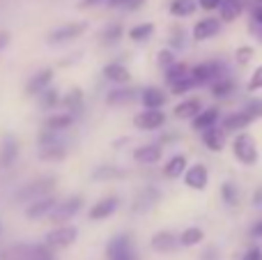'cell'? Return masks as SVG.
Wrapping results in <instances>:
<instances>
[{
	"mask_svg": "<svg viewBox=\"0 0 262 260\" xmlns=\"http://www.w3.org/2000/svg\"><path fill=\"white\" fill-rule=\"evenodd\" d=\"M7 44H9V35L7 32H0V49H5Z\"/></svg>",
	"mask_w": 262,
	"mask_h": 260,
	"instance_id": "c3c4849f",
	"label": "cell"
},
{
	"mask_svg": "<svg viewBox=\"0 0 262 260\" xmlns=\"http://www.w3.org/2000/svg\"><path fill=\"white\" fill-rule=\"evenodd\" d=\"M195 83H193V78H184V81H177L175 85H172V92H175V95H184V92H189L191 88H193Z\"/></svg>",
	"mask_w": 262,
	"mask_h": 260,
	"instance_id": "f35d334b",
	"label": "cell"
},
{
	"mask_svg": "<svg viewBox=\"0 0 262 260\" xmlns=\"http://www.w3.org/2000/svg\"><path fill=\"white\" fill-rule=\"evenodd\" d=\"M16 155H18V143L14 141V138H7V141H5V145L0 147V168L12 166L14 159H16Z\"/></svg>",
	"mask_w": 262,
	"mask_h": 260,
	"instance_id": "d4e9b609",
	"label": "cell"
},
{
	"mask_svg": "<svg viewBox=\"0 0 262 260\" xmlns=\"http://www.w3.org/2000/svg\"><path fill=\"white\" fill-rule=\"evenodd\" d=\"M198 113H200V99H195V97L175 106V118L180 120H193Z\"/></svg>",
	"mask_w": 262,
	"mask_h": 260,
	"instance_id": "d6986e66",
	"label": "cell"
},
{
	"mask_svg": "<svg viewBox=\"0 0 262 260\" xmlns=\"http://www.w3.org/2000/svg\"><path fill=\"white\" fill-rule=\"evenodd\" d=\"M76 235H78V230L74 228V226H60V228L51 230V233L46 235L44 247L46 249H64L76 242Z\"/></svg>",
	"mask_w": 262,
	"mask_h": 260,
	"instance_id": "7a4b0ae2",
	"label": "cell"
},
{
	"mask_svg": "<svg viewBox=\"0 0 262 260\" xmlns=\"http://www.w3.org/2000/svg\"><path fill=\"white\" fill-rule=\"evenodd\" d=\"M251 233H253L255 237H262V221H258V224L253 226V230H251Z\"/></svg>",
	"mask_w": 262,
	"mask_h": 260,
	"instance_id": "681fc988",
	"label": "cell"
},
{
	"mask_svg": "<svg viewBox=\"0 0 262 260\" xmlns=\"http://www.w3.org/2000/svg\"><path fill=\"white\" fill-rule=\"evenodd\" d=\"M177 235L175 233H170V230H161V233H157L152 237V242H149V247L154 249V251H159V253H170V251H175V247H177Z\"/></svg>",
	"mask_w": 262,
	"mask_h": 260,
	"instance_id": "8fae6325",
	"label": "cell"
},
{
	"mask_svg": "<svg viewBox=\"0 0 262 260\" xmlns=\"http://www.w3.org/2000/svg\"><path fill=\"white\" fill-rule=\"evenodd\" d=\"M251 122H253V118H251L246 111H239V113H232L223 120L221 132H242V129H246Z\"/></svg>",
	"mask_w": 262,
	"mask_h": 260,
	"instance_id": "9a60e30c",
	"label": "cell"
},
{
	"mask_svg": "<svg viewBox=\"0 0 262 260\" xmlns=\"http://www.w3.org/2000/svg\"><path fill=\"white\" fill-rule=\"evenodd\" d=\"M58 205V201H55L53 196H44V198H37V201L30 203V207H28V216L30 219H39V216H46L53 212V207Z\"/></svg>",
	"mask_w": 262,
	"mask_h": 260,
	"instance_id": "4fadbf2b",
	"label": "cell"
},
{
	"mask_svg": "<svg viewBox=\"0 0 262 260\" xmlns=\"http://www.w3.org/2000/svg\"><path fill=\"white\" fill-rule=\"evenodd\" d=\"M120 37H122V26H120V23H113V26H108L104 32H101V44L111 46V44H115V41H120Z\"/></svg>",
	"mask_w": 262,
	"mask_h": 260,
	"instance_id": "1f68e13d",
	"label": "cell"
},
{
	"mask_svg": "<svg viewBox=\"0 0 262 260\" xmlns=\"http://www.w3.org/2000/svg\"><path fill=\"white\" fill-rule=\"evenodd\" d=\"M99 3V0H83V5H85V7H90V5H97Z\"/></svg>",
	"mask_w": 262,
	"mask_h": 260,
	"instance_id": "f5cc1de1",
	"label": "cell"
},
{
	"mask_svg": "<svg viewBox=\"0 0 262 260\" xmlns=\"http://www.w3.org/2000/svg\"><path fill=\"white\" fill-rule=\"evenodd\" d=\"M219 32H221V21H219V18H212V16L198 21V23H195V28H193V37L198 41L209 39V37L219 35Z\"/></svg>",
	"mask_w": 262,
	"mask_h": 260,
	"instance_id": "30bf717a",
	"label": "cell"
},
{
	"mask_svg": "<svg viewBox=\"0 0 262 260\" xmlns=\"http://www.w3.org/2000/svg\"><path fill=\"white\" fill-rule=\"evenodd\" d=\"M81 205H83V198L81 196L67 198L64 203H58V205L53 207V212H51V219H53L55 224H64V221H69L78 210H81Z\"/></svg>",
	"mask_w": 262,
	"mask_h": 260,
	"instance_id": "5b68a950",
	"label": "cell"
},
{
	"mask_svg": "<svg viewBox=\"0 0 262 260\" xmlns=\"http://www.w3.org/2000/svg\"><path fill=\"white\" fill-rule=\"evenodd\" d=\"M136 97H138V90H134V88H115V90L108 92L106 101H108L111 106H118V104H129Z\"/></svg>",
	"mask_w": 262,
	"mask_h": 260,
	"instance_id": "ac0fdd59",
	"label": "cell"
},
{
	"mask_svg": "<svg viewBox=\"0 0 262 260\" xmlns=\"http://www.w3.org/2000/svg\"><path fill=\"white\" fill-rule=\"evenodd\" d=\"M157 201H159V193L154 191V189H145V191L140 193V198H136L134 210H147V207H152Z\"/></svg>",
	"mask_w": 262,
	"mask_h": 260,
	"instance_id": "f546056e",
	"label": "cell"
},
{
	"mask_svg": "<svg viewBox=\"0 0 262 260\" xmlns=\"http://www.w3.org/2000/svg\"><path fill=\"white\" fill-rule=\"evenodd\" d=\"M258 3H260V5H262V0H258Z\"/></svg>",
	"mask_w": 262,
	"mask_h": 260,
	"instance_id": "db71d44e",
	"label": "cell"
},
{
	"mask_svg": "<svg viewBox=\"0 0 262 260\" xmlns=\"http://www.w3.org/2000/svg\"><path fill=\"white\" fill-rule=\"evenodd\" d=\"M232 152L235 157L246 166H253L258 161V147H255V141L251 134H239V136L232 141Z\"/></svg>",
	"mask_w": 262,
	"mask_h": 260,
	"instance_id": "6da1fadb",
	"label": "cell"
},
{
	"mask_svg": "<svg viewBox=\"0 0 262 260\" xmlns=\"http://www.w3.org/2000/svg\"><path fill=\"white\" fill-rule=\"evenodd\" d=\"M232 81H228V78H223V81H214L212 83V95L216 97H228L232 92Z\"/></svg>",
	"mask_w": 262,
	"mask_h": 260,
	"instance_id": "e575fe53",
	"label": "cell"
},
{
	"mask_svg": "<svg viewBox=\"0 0 262 260\" xmlns=\"http://www.w3.org/2000/svg\"><path fill=\"white\" fill-rule=\"evenodd\" d=\"M221 72H223L221 62H203L191 69V78H193V83H207V81L214 83Z\"/></svg>",
	"mask_w": 262,
	"mask_h": 260,
	"instance_id": "52a82bcc",
	"label": "cell"
},
{
	"mask_svg": "<svg viewBox=\"0 0 262 260\" xmlns=\"http://www.w3.org/2000/svg\"><path fill=\"white\" fill-rule=\"evenodd\" d=\"M152 32H154V26H152V23H138V26H134V28L129 30V37H131L134 41H145L149 35H152Z\"/></svg>",
	"mask_w": 262,
	"mask_h": 260,
	"instance_id": "4dcf8cb0",
	"label": "cell"
},
{
	"mask_svg": "<svg viewBox=\"0 0 262 260\" xmlns=\"http://www.w3.org/2000/svg\"><path fill=\"white\" fill-rule=\"evenodd\" d=\"M51 81H53V72H51V69H41L39 74H35V76L30 78L26 92H28V95H41V92L49 88Z\"/></svg>",
	"mask_w": 262,
	"mask_h": 260,
	"instance_id": "5bb4252c",
	"label": "cell"
},
{
	"mask_svg": "<svg viewBox=\"0 0 262 260\" xmlns=\"http://www.w3.org/2000/svg\"><path fill=\"white\" fill-rule=\"evenodd\" d=\"M85 32V23H64V26L55 28L53 32L49 35V41L51 44H62V41H69V39H76L78 35Z\"/></svg>",
	"mask_w": 262,
	"mask_h": 260,
	"instance_id": "8992f818",
	"label": "cell"
},
{
	"mask_svg": "<svg viewBox=\"0 0 262 260\" xmlns=\"http://www.w3.org/2000/svg\"><path fill=\"white\" fill-rule=\"evenodd\" d=\"M221 196H223V201L228 203V205H237L239 203V191H237V187L232 182H226L221 187Z\"/></svg>",
	"mask_w": 262,
	"mask_h": 260,
	"instance_id": "d6a6232c",
	"label": "cell"
},
{
	"mask_svg": "<svg viewBox=\"0 0 262 260\" xmlns=\"http://www.w3.org/2000/svg\"><path fill=\"white\" fill-rule=\"evenodd\" d=\"M74 124V115L69 113H60V115H53V118H49L44 122V129L46 132H64V129H69Z\"/></svg>",
	"mask_w": 262,
	"mask_h": 260,
	"instance_id": "cb8c5ba5",
	"label": "cell"
},
{
	"mask_svg": "<svg viewBox=\"0 0 262 260\" xmlns=\"http://www.w3.org/2000/svg\"><path fill=\"white\" fill-rule=\"evenodd\" d=\"M255 90H262V64L251 74V81H249V92H255Z\"/></svg>",
	"mask_w": 262,
	"mask_h": 260,
	"instance_id": "74e56055",
	"label": "cell"
},
{
	"mask_svg": "<svg viewBox=\"0 0 262 260\" xmlns=\"http://www.w3.org/2000/svg\"><path fill=\"white\" fill-rule=\"evenodd\" d=\"M64 106H69L72 111H81L83 109V99H81V90H72V95L64 99Z\"/></svg>",
	"mask_w": 262,
	"mask_h": 260,
	"instance_id": "8d00e7d4",
	"label": "cell"
},
{
	"mask_svg": "<svg viewBox=\"0 0 262 260\" xmlns=\"http://www.w3.org/2000/svg\"><path fill=\"white\" fill-rule=\"evenodd\" d=\"M203 141H205V145H207L209 150L221 152L223 145H226V134H223L221 129L212 127V129H207V132H203Z\"/></svg>",
	"mask_w": 262,
	"mask_h": 260,
	"instance_id": "44dd1931",
	"label": "cell"
},
{
	"mask_svg": "<svg viewBox=\"0 0 262 260\" xmlns=\"http://www.w3.org/2000/svg\"><path fill=\"white\" fill-rule=\"evenodd\" d=\"M53 184H55V178H41V180H37V182L23 187L21 191L16 193V201H37V198H44L46 193L53 189Z\"/></svg>",
	"mask_w": 262,
	"mask_h": 260,
	"instance_id": "277c9868",
	"label": "cell"
},
{
	"mask_svg": "<svg viewBox=\"0 0 262 260\" xmlns=\"http://www.w3.org/2000/svg\"><path fill=\"white\" fill-rule=\"evenodd\" d=\"M104 76L108 78V81H113V83H127L131 78V74H129V69L124 67V64L111 62V64H106L104 67Z\"/></svg>",
	"mask_w": 262,
	"mask_h": 260,
	"instance_id": "7402d4cb",
	"label": "cell"
},
{
	"mask_svg": "<svg viewBox=\"0 0 262 260\" xmlns=\"http://www.w3.org/2000/svg\"><path fill=\"white\" fill-rule=\"evenodd\" d=\"M219 12H221L219 21H235V18H239V14L244 12V3H242V0H221Z\"/></svg>",
	"mask_w": 262,
	"mask_h": 260,
	"instance_id": "e0dca14e",
	"label": "cell"
},
{
	"mask_svg": "<svg viewBox=\"0 0 262 260\" xmlns=\"http://www.w3.org/2000/svg\"><path fill=\"white\" fill-rule=\"evenodd\" d=\"M120 207V198H115V196H108V198H104V201H99L95 207L90 210V219L92 221H99V219H106V216H111L115 210Z\"/></svg>",
	"mask_w": 262,
	"mask_h": 260,
	"instance_id": "7c38bea8",
	"label": "cell"
},
{
	"mask_svg": "<svg viewBox=\"0 0 262 260\" xmlns=\"http://www.w3.org/2000/svg\"><path fill=\"white\" fill-rule=\"evenodd\" d=\"M251 58H253V49H251V46H242V49L237 51V62L239 64H246Z\"/></svg>",
	"mask_w": 262,
	"mask_h": 260,
	"instance_id": "60d3db41",
	"label": "cell"
},
{
	"mask_svg": "<svg viewBox=\"0 0 262 260\" xmlns=\"http://www.w3.org/2000/svg\"><path fill=\"white\" fill-rule=\"evenodd\" d=\"M143 3H145V0H127V5H124V7H127V9H138Z\"/></svg>",
	"mask_w": 262,
	"mask_h": 260,
	"instance_id": "7dc6e473",
	"label": "cell"
},
{
	"mask_svg": "<svg viewBox=\"0 0 262 260\" xmlns=\"http://www.w3.org/2000/svg\"><path fill=\"white\" fill-rule=\"evenodd\" d=\"M189 76H191V69L186 67L184 62H175L166 69V81L170 83V85H175L177 81H184V78H189Z\"/></svg>",
	"mask_w": 262,
	"mask_h": 260,
	"instance_id": "484cf974",
	"label": "cell"
},
{
	"mask_svg": "<svg viewBox=\"0 0 262 260\" xmlns=\"http://www.w3.org/2000/svg\"><path fill=\"white\" fill-rule=\"evenodd\" d=\"M184 184L189 189H195V191H203L207 187V168L203 164H193L191 168L184 170Z\"/></svg>",
	"mask_w": 262,
	"mask_h": 260,
	"instance_id": "ba28073f",
	"label": "cell"
},
{
	"mask_svg": "<svg viewBox=\"0 0 262 260\" xmlns=\"http://www.w3.org/2000/svg\"><path fill=\"white\" fill-rule=\"evenodd\" d=\"M216 120H219V111L216 109L200 111V113L193 118V127L198 129V132H207V129H212L214 124H216Z\"/></svg>",
	"mask_w": 262,
	"mask_h": 260,
	"instance_id": "ffe728a7",
	"label": "cell"
},
{
	"mask_svg": "<svg viewBox=\"0 0 262 260\" xmlns=\"http://www.w3.org/2000/svg\"><path fill=\"white\" fill-rule=\"evenodd\" d=\"M198 5L203 9H216L221 5V0H198Z\"/></svg>",
	"mask_w": 262,
	"mask_h": 260,
	"instance_id": "ee69618b",
	"label": "cell"
},
{
	"mask_svg": "<svg viewBox=\"0 0 262 260\" xmlns=\"http://www.w3.org/2000/svg\"><path fill=\"white\" fill-rule=\"evenodd\" d=\"M161 157V147L159 145H143L138 150H134V159L140 164H157Z\"/></svg>",
	"mask_w": 262,
	"mask_h": 260,
	"instance_id": "603a6c76",
	"label": "cell"
},
{
	"mask_svg": "<svg viewBox=\"0 0 262 260\" xmlns=\"http://www.w3.org/2000/svg\"><path fill=\"white\" fill-rule=\"evenodd\" d=\"M184 170H186V159L182 155H177V157H172V159L166 164L163 175H166V178H180Z\"/></svg>",
	"mask_w": 262,
	"mask_h": 260,
	"instance_id": "83f0119b",
	"label": "cell"
},
{
	"mask_svg": "<svg viewBox=\"0 0 262 260\" xmlns=\"http://www.w3.org/2000/svg\"><path fill=\"white\" fill-rule=\"evenodd\" d=\"M166 122V115L161 111H143L134 118V124L138 129H145V132H152V129H159Z\"/></svg>",
	"mask_w": 262,
	"mask_h": 260,
	"instance_id": "9c48e42d",
	"label": "cell"
},
{
	"mask_svg": "<svg viewBox=\"0 0 262 260\" xmlns=\"http://www.w3.org/2000/svg\"><path fill=\"white\" fill-rule=\"evenodd\" d=\"M140 101H143L145 111H159L166 104V95H163L161 90H157V88H147V90H143V95H140Z\"/></svg>",
	"mask_w": 262,
	"mask_h": 260,
	"instance_id": "2e32d148",
	"label": "cell"
},
{
	"mask_svg": "<svg viewBox=\"0 0 262 260\" xmlns=\"http://www.w3.org/2000/svg\"><path fill=\"white\" fill-rule=\"evenodd\" d=\"M182 35H184V30L182 28H172V32H170V44L172 46H182Z\"/></svg>",
	"mask_w": 262,
	"mask_h": 260,
	"instance_id": "7bdbcfd3",
	"label": "cell"
},
{
	"mask_svg": "<svg viewBox=\"0 0 262 260\" xmlns=\"http://www.w3.org/2000/svg\"><path fill=\"white\" fill-rule=\"evenodd\" d=\"M203 260H219V251L216 249H207V251L203 253Z\"/></svg>",
	"mask_w": 262,
	"mask_h": 260,
	"instance_id": "bcb514c9",
	"label": "cell"
},
{
	"mask_svg": "<svg viewBox=\"0 0 262 260\" xmlns=\"http://www.w3.org/2000/svg\"><path fill=\"white\" fill-rule=\"evenodd\" d=\"M108 260H134V249H131V240L127 233L115 235L113 240L108 242Z\"/></svg>",
	"mask_w": 262,
	"mask_h": 260,
	"instance_id": "3957f363",
	"label": "cell"
},
{
	"mask_svg": "<svg viewBox=\"0 0 262 260\" xmlns=\"http://www.w3.org/2000/svg\"><path fill=\"white\" fill-rule=\"evenodd\" d=\"M39 104L44 106V109H53V106L58 104V90H53V88H46V90L41 92Z\"/></svg>",
	"mask_w": 262,
	"mask_h": 260,
	"instance_id": "d590c367",
	"label": "cell"
},
{
	"mask_svg": "<svg viewBox=\"0 0 262 260\" xmlns=\"http://www.w3.org/2000/svg\"><path fill=\"white\" fill-rule=\"evenodd\" d=\"M253 16H255V21H258V23H260V26H262V5H258V7H255Z\"/></svg>",
	"mask_w": 262,
	"mask_h": 260,
	"instance_id": "f907efd6",
	"label": "cell"
},
{
	"mask_svg": "<svg viewBox=\"0 0 262 260\" xmlns=\"http://www.w3.org/2000/svg\"><path fill=\"white\" fill-rule=\"evenodd\" d=\"M122 175V170L115 168V166H101V168H97L95 173H92V178L95 180H111V178H120Z\"/></svg>",
	"mask_w": 262,
	"mask_h": 260,
	"instance_id": "836d02e7",
	"label": "cell"
},
{
	"mask_svg": "<svg viewBox=\"0 0 262 260\" xmlns=\"http://www.w3.org/2000/svg\"><path fill=\"white\" fill-rule=\"evenodd\" d=\"M108 5H111V7H124V5H127V0H108Z\"/></svg>",
	"mask_w": 262,
	"mask_h": 260,
	"instance_id": "816d5d0a",
	"label": "cell"
},
{
	"mask_svg": "<svg viewBox=\"0 0 262 260\" xmlns=\"http://www.w3.org/2000/svg\"><path fill=\"white\" fill-rule=\"evenodd\" d=\"M195 12V0H172L170 14L172 16H189Z\"/></svg>",
	"mask_w": 262,
	"mask_h": 260,
	"instance_id": "f1b7e54d",
	"label": "cell"
},
{
	"mask_svg": "<svg viewBox=\"0 0 262 260\" xmlns=\"http://www.w3.org/2000/svg\"><path fill=\"white\" fill-rule=\"evenodd\" d=\"M242 260H262V251H260L258 247H255V249H251V251L246 253V256L242 258Z\"/></svg>",
	"mask_w": 262,
	"mask_h": 260,
	"instance_id": "f6af8a7d",
	"label": "cell"
},
{
	"mask_svg": "<svg viewBox=\"0 0 262 260\" xmlns=\"http://www.w3.org/2000/svg\"><path fill=\"white\" fill-rule=\"evenodd\" d=\"M159 62L163 64V67H170V64H175V55L170 53V51H161V53H159Z\"/></svg>",
	"mask_w": 262,
	"mask_h": 260,
	"instance_id": "b9f144b4",
	"label": "cell"
},
{
	"mask_svg": "<svg viewBox=\"0 0 262 260\" xmlns=\"http://www.w3.org/2000/svg\"><path fill=\"white\" fill-rule=\"evenodd\" d=\"M244 111H246V113H249V115H251V118H253V120L262 118V99H253V101H251L249 106H246Z\"/></svg>",
	"mask_w": 262,
	"mask_h": 260,
	"instance_id": "ab89813d",
	"label": "cell"
},
{
	"mask_svg": "<svg viewBox=\"0 0 262 260\" xmlns=\"http://www.w3.org/2000/svg\"><path fill=\"white\" fill-rule=\"evenodd\" d=\"M205 237L203 228H198V226H191V228H186L184 233L177 237V242L182 244V247H193V244H200Z\"/></svg>",
	"mask_w": 262,
	"mask_h": 260,
	"instance_id": "4316f807",
	"label": "cell"
}]
</instances>
